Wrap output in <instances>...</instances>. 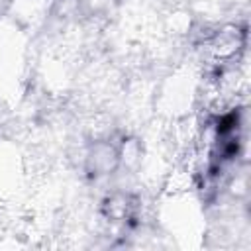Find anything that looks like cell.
<instances>
[{
    "label": "cell",
    "instance_id": "cell-1",
    "mask_svg": "<svg viewBox=\"0 0 251 251\" xmlns=\"http://www.w3.org/2000/svg\"><path fill=\"white\" fill-rule=\"evenodd\" d=\"M118 163V151L110 143H96L88 155V167L94 171V175H104L114 171Z\"/></svg>",
    "mask_w": 251,
    "mask_h": 251
}]
</instances>
